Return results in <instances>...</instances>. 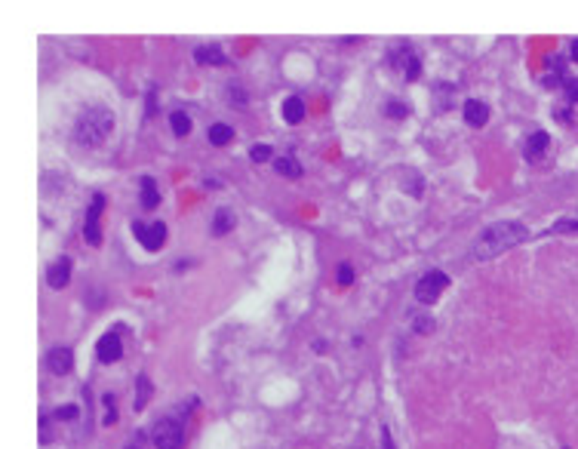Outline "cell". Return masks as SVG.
Returning a JSON list of instances; mask_svg holds the SVG:
<instances>
[{
    "mask_svg": "<svg viewBox=\"0 0 578 449\" xmlns=\"http://www.w3.org/2000/svg\"><path fill=\"white\" fill-rule=\"evenodd\" d=\"M526 237H529L526 224H520V222H495V224H489L480 237H477L474 259L477 262H489V259H495V255L508 253V249L517 247V243H523Z\"/></svg>",
    "mask_w": 578,
    "mask_h": 449,
    "instance_id": "cell-1",
    "label": "cell"
},
{
    "mask_svg": "<svg viewBox=\"0 0 578 449\" xmlns=\"http://www.w3.org/2000/svg\"><path fill=\"white\" fill-rule=\"evenodd\" d=\"M114 129V114L105 105H89L74 123V142L81 148H98Z\"/></svg>",
    "mask_w": 578,
    "mask_h": 449,
    "instance_id": "cell-2",
    "label": "cell"
},
{
    "mask_svg": "<svg viewBox=\"0 0 578 449\" xmlns=\"http://www.w3.org/2000/svg\"><path fill=\"white\" fill-rule=\"evenodd\" d=\"M154 446L157 449H182L185 443V428H182L179 419H160L154 425Z\"/></svg>",
    "mask_w": 578,
    "mask_h": 449,
    "instance_id": "cell-3",
    "label": "cell"
},
{
    "mask_svg": "<svg viewBox=\"0 0 578 449\" xmlns=\"http://www.w3.org/2000/svg\"><path fill=\"white\" fill-rule=\"evenodd\" d=\"M446 286H449V277H446L443 271H428V274H422L416 283V302L431 305V302L440 299V293H443Z\"/></svg>",
    "mask_w": 578,
    "mask_h": 449,
    "instance_id": "cell-4",
    "label": "cell"
},
{
    "mask_svg": "<svg viewBox=\"0 0 578 449\" xmlns=\"http://www.w3.org/2000/svg\"><path fill=\"white\" fill-rule=\"evenodd\" d=\"M133 234H136V240L148 249V253H157V249L163 247V240H167V224H163V222H151V224L136 222Z\"/></svg>",
    "mask_w": 578,
    "mask_h": 449,
    "instance_id": "cell-5",
    "label": "cell"
},
{
    "mask_svg": "<svg viewBox=\"0 0 578 449\" xmlns=\"http://www.w3.org/2000/svg\"><path fill=\"white\" fill-rule=\"evenodd\" d=\"M102 209H105V194H96L93 207H89V213H87V224H83V240H87L89 247L102 243V228H98V213H102Z\"/></svg>",
    "mask_w": 578,
    "mask_h": 449,
    "instance_id": "cell-6",
    "label": "cell"
},
{
    "mask_svg": "<svg viewBox=\"0 0 578 449\" xmlns=\"http://www.w3.org/2000/svg\"><path fill=\"white\" fill-rule=\"evenodd\" d=\"M96 357L102 363H117V360H120L123 357L120 335H117V333H105L102 339H98V345H96Z\"/></svg>",
    "mask_w": 578,
    "mask_h": 449,
    "instance_id": "cell-7",
    "label": "cell"
},
{
    "mask_svg": "<svg viewBox=\"0 0 578 449\" xmlns=\"http://www.w3.org/2000/svg\"><path fill=\"white\" fill-rule=\"evenodd\" d=\"M47 369L52 375H68L71 369H74V354H71V348H52L47 354Z\"/></svg>",
    "mask_w": 578,
    "mask_h": 449,
    "instance_id": "cell-8",
    "label": "cell"
},
{
    "mask_svg": "<svg viewBox=\"0 0 578 449\" xmlns=\"http://www.w3.org/2000/svg\"><path fill=\"white\" fill-rule=\"evenodd\" d=\"M548 145H550V136L544 133V129H538V133H532L526 138V145H523V154H526L529 163H538L544 157V151H548Z\"/></svg>",
    "mask_w": 578,
    "mask_h": 449,
    "instance_id": "cell-9",
    "label": "cell"
},
{
    "mask_svg": "<svg viewBox=\"0 0 578 449\" xmlns=\"http://www.w3.org/2000/svg\"><path fill=\"white\" fill-rule=\"evenodd\" d=\"M464 123H471V127L489 123V105L480 102V98H468L464 102Z\"/></svg>",
    "mask_w": 578,
    "mask_h": 449,
    "instance_id": "cell-10",
    "label": "cell"
},
{
    "mask_svg": "<svg viewBox=\"0 0 578 449\" xmlns=\"http://www.w3.org/2000/svg\"><path fill=\"white\" fill-rule=\"evenodd\" d=\"M68 277H71V259L68 255H62V259L56 262V265H50L47 271V283L52 289H62L65 283H68Z\"/></svg>",
    "mask_w": 578,
    "mask_h": 449,
    "instance_id": "cell-11",
    "label": "cell"
},
{
    "mask_svg": "<svg viewBox=\"0 0 578 449\" xmlns=\"http://www.w3.org/2000/svg\"><path fill=\"white\" fill-rule=\"evenodd\" d=\"M194 59H197L200 65H222V62H225V52H222V46L209 43V46H197V50H194Z\"/></svg>",
    "mask_w": 578,
    "mask_h": 449,
    "instance_id": "cell-12",
    "label": "cell"
},
{
    "mask_svg": "<svg viewBox=\"0 0 578 449\" xmlns=\"http://www.w3.org/2000/svg\"><path fill=\"white\" fill-rule=\"evenodd\" d=\"M139 197H142V207H144V209H154L157 203H160V191H157V182L151 179V176H144V179H142Z\"/></svg>",
    "mask_w": 578,
    "mask_h": 449,
    "instance_id": "cell-13",
    "label": "cell"
},
{
    "mask_svg": "<svg viewBox=\"0 0 578 449\" xmlns=\"http://www.w3.org/2000/svg\"><path fill=\"white\" fill-rule=\"evenodd\" d=\"M394 62L397 65H403V74L409 77V81H416L418 77V71H422V65H418V56L412 50H403L400 56H394Z\"/></svg>",
    "mask_w": 578,
    "mask_h": 449,
    "instance_id": "cell-14",
    "label": "cell"
},
{
    "mask_svg": "<svg viewBox=\"0 0 578 449\" xmlns=\"http://www.w3.org/2000/svg\"><path fill=\"white\" fill-rule=\"evenodd\" d=\"M301 117H305V102H301L299 96H289L283 102V121L286 123H299Z\"/></svg>",
    "mask_w": 578,
    "mask_h": 449,
    "instance_id": "cell-15",
    "label": "cell"
},
{
    "mask_svg": "<svg viewBox=\"0 0 578 449\" xmlns=\"http://www.w3.org/2000/svg\"><path fill=\"white\" fill-rule=\"evenodd\" d=\"M274 169H277L280 176H289V179H299L301 176V167H299L295 157H277V160H274Z\"/></svg>",
    "mask_w": 578,
    "mask_h": 449,
    "instance_id": "cell-16",
    "label": "cell"
},
{
    "mask_svg": "<svg viewBox=\"0 0 578 449\" xmlns=\"http://www.w3.org/2000/svg\"><path fill=\"white\" fill-rule=\"evenodd\" d=\"M234 138V129L228 127V123H213L209 127V142L213 145H228Z\"/></svg>",
    "mask_w": 578,
    "mask_h": 449,
    "instance_id": "cell-17",
    "label": "cell"
},
{
    "mask_svg": "<svg viewBox=\"0 0 578 449\" xmlns=\"http://www.w3.org/2000/svg\"><path fill=\"white\" fill-rule=\"evenodd\" d=\"M231 228H234V216L228 213V209H219L213 219V234H228Z\"/></svg>",
    "mask_w": 578,
    "mask_h": 449,
    "instance_id": "cell-18",
    "label": "cell"
},
{
    "mask_svg": "<svg viewBox=\"0 0 578 449\" xmlns=\"http://www.w3.org/2000/svg\"><path fill=\"white\" fill-rule=\"evenodd\" d=\"M169 123H173L175 136H188V129H191V121H188L185 111H173V114H169Z\"/></svg>",
    "mask_w": 578,
    "mask_h": 449,
    "instance_id": "cell-19",
    "label": "cell"
},
{
    "mask_svg": "<svg viewBox=\"0 0 578 449\" xmlns=\"http://www.w3.org/2000/svg\"><path fill=\"white\" fill-rule=\"evenodd\" d=\"M148 397H151V382H148V375H139V397H136V409H144V404H148Z\"/></svg>",
    "mask_w": 578,
    "mask_h": 449,
    "instance_id": "cell-20",
    "label": "cell"
},
{
    "mask_svg": "<svg viewBox=\"0 0 578 449\" xmlns=\"http://www.w3.org/2000/svg\"><path fill=\"white\" fill-rule=\"evenodd\" d=\"M271 145H253V151H249V157H253L255 163H265V160H271Z\"/></svg>",
    "mask_w": 578,
    "mask_h": 449,
    "instance_id": "cell-21",
    "label": "cell"
},
{
    "mask_svg": "<svg viewBox=\"0 0 578 449\" xmlns=\"http://www.w3.org/2000/svg\"><path fill=\"white\" fill-rule=\"evenodd\" d=\"M339 283H341V286H351V283H354L351 265H339Z\"/></svg>",
    "mask_w": 578,
    "mask_h": 449,
    "instance_id": "cell-22",
    "label": "cell"
},
{
    "mask_svg": "<svg viewBox=\"0 0 578 449\" xmlns=\"http://www.w3.org/2000/svg\"><path fill=\"white\" fill-rule=\"evenodd\" d=\"M105 406H108V415H105V425H114V397L111 394H105Z\"/></svg>",
    "mask_w": 578,
    "mask_h": 449,
    "instance_id": "cell-23",
    "label": "cell"
},
{
    "mask_svg": "<svg viewBox=\"0 0 578 449\" xmlns=\"http://www.w3.org/2000/svg\"><path fill=\"white\" fill-rule=\"evenodd\" d=\"M77 415V406H62V409H56V419H74Z\"/></svg>",
    "mask_w": 578,
    "mask_h": 449,
    "instance_id": "cell-24",
    "label": "cell"
},
{
    "mask_svg": "<svg viewBox=\"0 0 578 449\" xmlns=\"http://www.w3.org/2000/svg\"><path fill=\"white\" fill-rule=\"evenodd\" d=\"M387 114H394V117H403V114H406V108H403V105H400V102H391V105H387Z\"/></svg>",
    "mask_w": 578,
    "mask_h": 449,
    "instance_id": "cell-25",
    "label": "cell"
},
{
    "mask_svg": "<svg viewBox=\"0 0 578 449\" xmlns=\"http://www.w3.org/2000/svg\"><path fill=\"white\" fill-rule=\"evenodd\" d=\"M382 449H397V446H394V440H391V431H387V428L382 431Z\"/></svg>",
    "mask_w": 578,
    "mask_h": 449,
    "instance_id": "cell-26",
    "label": "cell"
},
{
    "mask_svg": "<svg viewBox=\"0 0 578 449\" xmlns=\"http://www.w3.org/2000/svg\"><path fill=\"white\" fill-rule=\"evenodd\" d=\"M569 52H572V59L578 62V41H572V50H569Z\"/></svg>",
    "mask_w": 578,
    "mask_h": 449,
    "instance_id": "cell-27",
    "label": "cell"
},
{
    "mask_svg": "<svg viewBox=\"0 0 578 449\" xmlns=\"http://www.w3.org/2000/svg\"><path fill=\"white\" fill-rule=\"evenodd\" d=\"M127 449H139V446H127Z\"/></svg>",
    "mask_w": 578,
    "mask_h": 449,
    "instance_id": "cell-28",
    "label": "cell"
}]
</instances>
